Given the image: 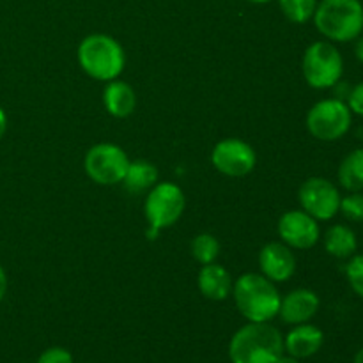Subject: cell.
<instances>
[{"label":"cell","instance_id":"1","mask_svg":"<svg viewBox=\"0 0 363 363\" xmlns=\"http://www.w3.org/2000/svg\"><path fill=\"white\" fill-rule=\"evenodd\" d=\"M284 354V337L269 323H248L229 344L233 363H277Z\"/></svg>","mask_w":363,"mask_h":363},{"label":"cell","instance_id":"2","mask_svg":"<svg viewBox=\"0 0 363 363\" xmlns=\"http://www.w3.org/2000/svg\"><path fill=\"white\" fill-rule=\"evenodd\" d=\"M238 311L250 323H269L279 315L280 294L264 275L245 273L233 286Z\"/></svg>","mask_w":363,"mask_h":363},{"label":"cell","instance_id":"3","mask_svg":"<svg viewBox=\"0 0 363 363\" xmlns=\"http://www.w3.org/2000/svg\"><path fill=\"white\" fill-rule=\"evenodd\" d=\"M312 18L315 28L332 43H350L363 34L360 0H321Z\"/></svg>","mask_w":363,"mask_h":363},{"label":"cell","instance_id":"4","mask_svg":"<svg viewBox=\"0 0 363 363\" xmlns=\"http://www.w3.org/2000/svg\"><path fill=\"white\" fill-rule=\"evenodd\" d=\"M78 62L91 78L110 82L123 73L126 55L112 35L91 34L78 46Z\"/></svg>","mask_w":363,"mask_h":363},{"label":"cell","instance_id":"5","mask_svg":"<svg viewBox=\"0 0 363 363\" xmlns=\"http://www.w3.org/2000/svg\"><path fill=\"white\" fill-rule=\"evenodd\" d=\"M303 77L314 89L335 87L344 74V59L330 41H315L305 50L301 62Z\"/></svg>","mask_w":363,"mask_h":363},{"label":"cell","instance_id":"6","mask_svg":"<svg viewBox=\"0 0 363 363\" xmlns=\"http://www.w3.org/2000/svg\"><path fill=\"white\" fill-rule=\"evenodd\" d=\"M353 112L347 103L339 98L321 99L307 113V130L314 138L323 142H335L350 131Z\"/></svg>","mask_w":363,"mask_h":363},{"label":"cell","instance_id":"7","mask_svg":"<svg viewBox=\"0 0 363 363\" xmlns=\"http://www.w3.org/2000/svg\"><path fill=\"white\" fill-rule=\"evenodd\" d=\"M145 218L151 230L147 236L155 240L158 233L165 227L174 225L184 211V195L177 184L156 183L145 199Z\"/></svg>","mask_w":363,"mask_h":363},{"label":"cell","instance_id":"8","mask_svg":"<svg viewBox=\"0 0 363 363\" xmlns=\"http://www.w3.org/2000/svg\"><path fill=\"white\" fill-rule=\"evenodd\" d=\"M85 172L98 184H117L124 179L130 158L116 144H96L85 155Z\"/></svg>","mask_w":363,"mask_h":363},{"label":"cell","instance_id":"9","mask_svg":"<svg viewBox=\"0 0 363 363\" xmlns=\"http://www.w3.org/2000/svg\"><path fill=\"white\" fill-rule=\"evenodd\" d=\"M301 209L319 222H328L340 209L339 188L325 177H308L298 191Z\"/></svg>","mask_w":363,"mask_h":363},{"label":"cell","instance_id":"10","mask_svg":"<svg viewBox=\"0 0 363 363\" xmlns=\"http://www.w3.org/2000/svg\"><path fill=\"white\" fill-rule=\"evenodd\" d=\"M211 162L218 172L229 177H243L254 170L255 151L241 138H225L218 142L211 152Z\"/></svg>","mask_w":363,"mask_h":363},{"label":"cell","instance_id":"11","mask_svg":"<svg viewBox=\"0 0 363 363\" xmlns=\"http://www.w3.org/2000/svg\"><path fill=\"white\" fill-rule=\"evenodd\" d=\"M279 234L289 248L308 250L318 245L321 229H319L318 220L312 218L303 209H293L280 216Z\"/></svg>","mask_w":363,"mask_h":363},{"label":"cell","instance_id":"12","mask_svg":"<svg viewBox=\"0 0 363 363\" xmlns=\"http://www.w3.org/2000/svg\"><path fill=\"white\" fill-rule=\"evenodd\" d=\"M259 266L272 282H287L296 272V257L284 243H268L259 254Z\"/></svg>","mask_w":363,"mask_h":363},{"label":"cell","instance_id":"13","mask_svg":"<svg viewBox=\"0 0 363 363\" xmlns=\"http://www.w3.org/2000/svg\"><path fill=\"white\" fill-rule=\"evenodd\" d=\"M318 294L311 289H294L280 300L279 315L286 325H301L308 323L319 311Z\"/></svg>","mask_w":363,"mask_h":363},{"label":"cell","instance_id":"14","mask_svg":"<svg viewBox=\"0 0 363 363\" xmlns=\"http://www.w3.org/2000/svg\"><path fill=\"white\" fill-rule=\"evenodd\" d=\"M323 342H325V335L318 326L301 323V325H294V328L287 333L284 339V351L301 360V358L314 357L323 347Z\"/></svg>","mask_w":363,"mask_h":363},{"label":"cell","instance_id":"15","mask_svg":"<svg viewBox=\"0 0 363 363\" xmlns=\"http://www.w3.org/2000/svg\"><path fill=\"white\" fill-rule=\"evenodd\" d=\"M199 289L208 300L222 301L233 293V279L223 266L204 264L199 273Z\"/></svg>","mask_w":363,"mask_h":363},{"label":"cell","instance_id":"16","mask_svg":"<svg viewBox=\"0 0 363 363\" xmlns=\"http://www.w3.org/2000/svg\"><path fill=\"white\" fill-rule=\"evenodd\" d=\"M103 103H105V108L110 116L123 119V117L133 113L135 106H137V94H135L131 85L116 78V80H110L106 84L105 92H103Z\"/></svg>","mask_w":363,"mask_h":363},{"label":"cell","instance_id":"17","mask_svg":"<svg viewBox=\"0 0 363 363\" xmlns=\"http://www.w3.org/2000/svg\"><path fill=\"white\" fill-rule=\"evenodd\" d=\"M323 243H325V250L337 259L353 257L358 248L357 234L351 227L344 225V223H335V225L330 227L325 233Z\"/></svg>","mask_w":363,"mask_h":363},{"label":"cell","instance_id":"18","mask_svg":"<svg viewBox=\"0 0 363 363\" xmlns=\"http://www.w3.org/2000/svg\"><path fill=\"white\" fill-rule=\"evenodd\" d=\"M124 186L131 194H142V191L149 190L158 181V169L152 163L145 162V160H137V162H130L128 172L124 176Z\"/></svg>","mask_w":363,"mask_h":363},{"label":"cell","instance_id":"19","mask_svg":"<svg viewBox=\"0 0 363 363\" xmlns=\"http://www.w3.org/2000/svg\"><path fill=\"white\" fill-rule=\"evenodd\" d=\"M337 177L346 191L363 190V149H354L342 160Z\"/></svg>","mask_w":363,"mask_h":363},{"label":"cell","instance_id":"20","mask_svg":"<svg viewBox=\"0 0 363 363\" xmlns=\"http://www.w3.org/2000/svg\"><path fill=\"white\" fill-rule=\"evenodd\" d=\"M280 9L293 23H307L315 13L318 0H279Z\"/></svg>","mask_w":363,"mask_h":363},{"label":"cell","instance_id":"21","mask_svg":"<svg viewBox=\"0 0 363 363\" xmlns=\"http://www.w3.org/2000/svg\"><path fill=\"white\" fill-rule=\"evenodd\" d=\"M220 254V243L215 236L211 234H199L194 241H191V255L195 261L204 264H211L216 261Z\"/></svg>","mask_w":363,"mask_h":363},{"label":"cell","instance_id":"22","mask_svg":"<svg viewBox=\"0 0 363 363\" xmlns=\"http://www.w3.org/2000/svg\"><path fill=\"white\" fill-rule=\"evenodd\" d=\"M344 218L350 222H363V194L362 191H350V195L340 199V209Z\"/></svg>","mask_w":363,"mask_h":363},{"label":"cell","instance_id":"23","mask_svg":"<svg viewBox=\"0 0 363 363\" xmlns=\"http://www.w3.org/2000/svg\"><path fill=\"white\" fill-rule=\"evenodd\" d=\"M346 277L354 294L363 300V254H354L346 264Z\"/></svg>","mask_w":363,"mask_h":363},{"label":"cell","instance_id":"24","mask_svg":"<svg viewBox=\"0 0 363 363\" xmlns=\"http://www.w3.org/2000/svg\"><path fill=\"white\" fill-rule=\"evenodd\" d=\"M38 363H73V357L64 347H48L38 358Z\"/></svg>","mask_w":363,"mask_h":363},{"label":"cell","instance_id":"25","mask_svg":"<svg viewBox=\"0 0 363 363\" xmlns=\"http://www.w3.org/2000/svg\"><path fill=\"white\" fill-rule=\"evenodd\" d=\"M347 106L353 113L363 117V82H358L357 85L350 89V94L346 98Z\"/></svg>","mask_w":363,"mask_h":363},{"label":"cell","instance_id":"26","mask_svg":"<svg viewBox=\"0 0 363 363\" xmlns=\"http://www.w3.org/2000/svg\"><path fill=\"white\" fill-rule=\"evenodd\" d=\"M6 291H7V277H6V272H4V268L0 266V301H2L4 296H6Z\"/></svg>","mask_w":363,"mask_h":363},{"label":"cell","instance_id":"27","mask_svg":"<svg viewBox=\"0 0 363 363\" xmlns=\"http://www.w3.org/2000/svg\"><path fill=\"white\" fill-rule=\"evenodd\" d=\"M354 41H357L354 43V55H357V59L363 64V35L354 39Z\"/></svg>","mask_w":363,"mask_h":363},{"label":"cell","instance_id":"28","mask_svg":"<svg viewBox=\"0 0 363 363\" xmlns=\"http://www.w3.org/2000/svg\"><path fill=\"white\" fill-rule=\"evenodd\" d=\"M6 130H7V116H6V112H4L2 106H0V140H2Z\"/></svg>","mask_w":363,"mask_h":363},{"label":"cell","instance_id":"29","mask_svg":"<svg viewBox=\"0 0 363 363\" xmlns=\"http://www.w3.org/2000/svg\"><path fill=\"white\" fill-rule=\"evenodd\" d=\"M277 363H301V362L298 360V358L291 357V354H287V357H284V354H282V357L279 358V362H277Z\"/></svg>","mask_w":363,"mask_h":363},{"label":"cell","instance_id":"30","mask_svg":"<svg viewBox=\"0 0 363 363\" xmlns=\"http://www.w3.org/2000/svg\"><path fill=\"white\" fill-rule=\"evenodd\" d=\"M353 363H363V347L357 353V357H354Z\"/></svg>","mask_w":363,"mask_h":363},{"label":"cell","instance_id":"31","mask_svg":"<svg viewBox=\"0 0 363 363\" xmlns=\"http://www.w3.org/2000/svg\"><path fill=\"white\" fill-rule=\"evenodd\" d=\"M248 2H254V4H266V2H272V0H248Z\"/></svg>","mask_w":363,"mask_h":363}]
</instances>
